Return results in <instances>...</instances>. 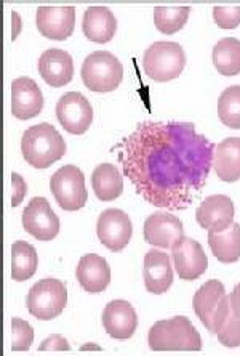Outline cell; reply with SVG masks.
Listing matches in <instances>:
<instances>
[{
    "mask_svg": "<svg viewBox=\"0 0 240 356\" xmlns=\"http://www.w3.org/2000/svg\"><path fill=\"white\" fill-rule=\"evenodd\" d=\"M123 174L144 201L185 211L205 186L216 146L189 122H143L119 145Z\"/></svg>",
    "mask_w": 240,
    "mask_h": 356,
    "instance_id": "cell-1",
    "label": "cell"
},
{
    "mask_svg": "<svg viewBox=\"0 0 240 356\" xmlns=\"http://www.w3.org/2000/svg\"><path fill=\"white\" fill-rule=\"evenodd\" d=\"M189 7H155L154 24L162 34L171 35L185 28L189 18Z\"/></svg>",
    "mask_w": 240,
    "mask_h": 356,
    "instance_id": "cell-27",
    "label": "cell"
},
{
    "mask_svg": "<svg viewBox=\"0 0 240 356\" xmlns=\"http://www.w3.org/2000/svg\"><path fill=\"white\" fill-rule=\"evenodd\" d=\"M39 265L37 250L26 241H17L12 244V280L28 281L35 275Z\"/></svg>",
    "mask_w": 240,
    "mask_h": 356,
    "instance_id": "cell-25",
    "label": "cell"
},
{
    "mask_svg": "<svg viewBox=\"0 0 240 356\" xmlns=\"http://www.w3.org/2000/svg\"><path fill=\"white\" fill-rule=\"evenodd\" d=\"M229 305H231L232 315L240 318V282L234 286L231 294H229Z\"/></svg>",
    "mask_w": 240,
    "mask_h": 356,
    "instance_id": "cell-34",
    "label": "cell"
},
{
    "mask_svg": "<svg viewBox=\"0 0 240 356\" xmlns=\"http://www.w3.org/2000/svg\"><path fill=\"white\" fill-rule=\"evenodd\" d=\"M21 223L26 233L39 241H51L58 236L61 223L45 197H33L24 207Z\"/></svg>",
    "mask_w": 240,
    "mask_h": 356,
    "instance_id": "cell-9",
    "label": "cell"
},
{
    "mask_svg": "<svg viewBox=\"0 0 240 356\" xmlns=\"http://www.w3.org/2000/svg\"><path fill=\"white\" fill-rule=\"evenodd\" d=\"M148 342L154 352H200L202 337L186 316L160 319L149 329Z\"/></svg>",
    "mask_w": 240,
    "mask_h": 356,
    "instance_id": "cell-2",
    "label": "cell"
},
{
    "mask_svg": "<svg viewBox=\"0 0 240 356\" xmlns=\"http://www.w3.org/2000/svg\"><path fill=\"white\" fill-rule=\"evenodd\" d=\"M96 234L104 248L112 250V252H120L127 248L130 239H132V220L120 209H108L98 217Z\"/></svg>",
    "mask_w": 240,
    "mask_h": 356,
    "instance_id": "cell-11",
    "label": "cell"
},
{
    "mask_svg": "<svg viewBox=\"0 0 240 356\" xmlns=\"http://www.w3.org/2000/svg\"><path fill=\"white\" fill-rule=\"evenodd\" d=\"M143 234L146 243L160 249H171L176 241L185 236V228L178 217L166 212H155L146 218Z\"/></svg>",
    "mask_w": 240,
    "mask_h": 356,
    "instance_id": "cell-14",
    "label": "cell"
},
{
    "mask_svg": "<svg viewBox=\"0 0 240 356\" xmlns=\"http://www.w3.org/2000/svg\"><path fill=\"white\" fill-rule=\"evenodd\" d=\"M216 336H218V340H220V343L224 345V347L228 348L240 347V318L232 315V312L229 313Z\"/></svg>",
    "mask_w": 240,
    "mask_h": 356,
    "instance_id": "cell-30",
    "label": "cell"
},
{
    "mask_svg": "<svg viewBox=\"0 0 240 356\" xmlns=\"http://www.w3.org/2000/svg\"><path fill=\"white\" fill-rule=\"evenodd\" d=\"M82 31L88 40L108 44L116 35L117 19L108 7H88L83 13Z\"/></svg>",
    "mask_w": 240,
    "mask_h": 356,
    "instance_id": "cell-21",
    "label": "cell"
},
{
    "mask_svg": "<svg viewBox=\"0 0 240 356\" xmlns=\"http://www.w3.org/2000/svg\"><path fill=\"white\" fill-rule=\"evenodd\" d=\"M218 118L229 129L240 130V86H231L218 98Z\"/></svg>",
    "mask_w": 240,
    "mask_h": 356,
    "instance_id": "cell-28",
    "label": "cell"
},
{
    "mask_svg": "<svg viewBox=\"0 0 240 356\" xmlns=\"http://www.w3.org/2000/svg\"><path fill=\"white\" fill-rule=\"evenodd\" d=\"M186 54L176 42H155L144 51L143 70L155 82H169L181 76Z\"/></svg>",
    "mask_w": 240,
    "mask_h": 356,
    "instance_id": "cell-5",
    "label": "cell"
},
{
    "mask_svg": "<svg viewBox=\"0 0 240 356\" xmlns=\"http://www.w3.org/2000/svg\"><path fill=\"white\" fill-rule=\"evenodd\" d=\"M50 191L62 211L74 212L85 207L88 193L85 175L76 165H62L50 178Z\"/></svg>",
    "mask_w": 240,
    "mask_h": 356,
    "instance_id": "cell-8",
    "label": "cell"
},
{
    "mask_svg": "<svg viewBox=\"0 0 240 356\" xmlns=\"http://www.w3.org/2000/svg\"><path fill=\"white\" fill-rule=\"evenodd\" d=\"M44 109V95L40 87L31 77H18L12 82V114L17 119L28 120L39 116Z\"/></svg>",
    "mask_w": 240,
    "mask_h": 356,
    "instance_id": "cell-17",
    "label": "cell"
},
{
    "mask_svg": "<svg viewBox=\"0 0 240 356\" xmlns=\"http://www.w3.org/2000/svg\"><path fill=\"white\" fill-rule=\"evenodd\" d=\"M34 342V329L28 321L12 318V350L13 352H28Z\"/></svg>",
    "mask_w": 240,
    "mask_h": 356,
    "instance_id": "cell-29",
    "label": "cell"
},
{
    "mask_svg": "<svg viewBox=\"0 0 240 356\" xmlns=\"http://www.w3.org/2000/svg\"><path fill=\"white\" fill-rule=\"evenodd\" d=\"M46 350H55V352H69L71 345L65 337H61L60 334H53V336L45 339L44 342L39 345V352H46Z\"/></svg>",
    "mask_w": 240,
    "mask_h": 356,
    "instance_id": "cell-33",
    "label": "cell"
},
{
    "mask_svg": "<svg viewBox=\"0 0 240 356\" xmlns=\"http://www.w3.org/2000/svg\"><path fill=\"white\" fill-rule=\"evenodd\" d=\"M92 188L100 201H114L123 193V178L116 165L104 162V164H100L93 170Z\"/></svg>",
    "mask_w": 240,
    "mask_h": 356,
    "instance_id": "cell-23",
    "label": "cell"
},
{
    "mask_svg": "<svg viewBox=\"0 0 240 356\" xmlns=\"http://www.w3.org/2000/svg\"><path fill=\"white\" fill-rule=\"evenodd\" d=\"M39 33L51 40H66L74 34V7H39L35 13Z\"/></svg>",
    "mask_w": 240,
    "mask_h": 356,
    "instance_id": "cell-13",
    "label": "cell"
},
{
    "mask_svg": "<svg viewBox=\"0 0 240 356\" xmlns=\"http://www.w3.org/2000/svg\"><path fill=\"white\" fill-rule=\"evenodd\" d=\"M82 82L92 92H114L123 81V66L111 51H93L82 65Z\"/></svg>",
    "mask_w": 240,
    "mask_h": 356,
    "instance_id": "cell-4",
    "label": "cell"
},
{
    "mask_svg": "<svg viewBox=\"0 0 240 356\" xmlns=\"http://www.w3.org/2000/svg\"><path fill=\"white\" fill-rule=\"evenodd\" d=\"M213 65L221 76L232 77L240 74V40L224 38L213 49Z\"/></svg>",
    "mask_w": 240,
    "mask_h": 356,
    "instance_id": "cell-26",
    "label": "cell"
},
{
    "mask_svg": "<svg viewBox=\"0 0 240 356\" xmlns=\"http://www.w3.org/2000/svg\"><path fill=\"white\" fill-rule=\"evenodd\" d=\"M213 19L221 29H236L240 24V7H213Z\"/></svg>",
    "mask_w": 240,
    "mask_h": 356,
    "instance_id": "cell-31",
    "label": "cell"
},
{
    "mask_svg": "<svg viewBox=\"0 0 240 356\" xmlns=\"http://www.w3.org/2000/svg\"><path fill=\"white\" fill-rule=\"evenodd\" d=\"M103 326L104 331L114 339H132L138 327V315L130 302L112 300L103 312Z\"/></svg>",
    "mask_w": 240,
    "mask_h": 356,
    "instance_id": "cell-16",
    "label": "cell"
},
{
    "mask_svg": "<svg viewBox=\"0 0 240 356\" xmlns=\"http://www.w3.org/2000/svg\"><path fill=\"white\" fill-rule=\"evenodd\" d=\"M61 127L72 135H83L93 122V108L80 92H67L56 103Z\"/></svg>",
    "mask_w": 240,
    "mask_h": 356,
    "instance_id": "cell-10",
    "label": "cell"
},
{
    "mask_svg": "<svg viewBox=\"0 0 240 356\" xmlns=\"http://www.w3.org/2000/svg\"><path fill=\"white\" fill-rule=\"evenodd\" d=\"M28 195V185H26L24 178L17 172L12 174V206L18 207L23 199Z\"/></svg>",
    "mask_w": 240,
    "mask_h": 356,
    "instance_id": "cell-32",
    "label": "cell"
},
{
    "mask_svg": "<svg viewBox=\"0 0 240 356\" xmlns=\"http://www.w3.org/2000/svg\"><path fill=\"white\" fill-rule=\"evenodd\" d=\"M39 72L50 87H65L74 77V61L65 50L49 49L39 58Z\"/></svg>",
    "mask_w": 240,
    "mask_h": 356,
    "instance_id": "cell-19",
    "label": "cell"
},
{
    "mask_svg": "<svg viewBox=\"0 0 240 356\" xmlns=\"http://www.w3.org/2000/svg\"><path fill=\"white\" fill-rule=\"evenodd\" d=\"M76 276L83 291L88 294H100L111 282V268L101 255L87 254L79 260Z\"/></svg>",
    "mask_w": 240,
    "mask_h": 356,
    "instance_id": "cell-20",
    "label": "cell"
},
{
    "mask_svg": "<svg viewBox=\"0 0 240 356\" xmlns=\"http://www.w3.org/2000/svg\"><path fill=\"white\" fill-rule=\"evenodd\" d=\"M21 153L24 161L35 169H46L66 153V141L51 124L33 125L23 134Z\"/></svg>",
    "mask_w": 240,
    "mask_h": 356,
    "instance_id": "cell-3",
    "label": "cell"
},
{
    "mask_svg": "<svg viewBox=\"0 0 240 356\" xmlns=\"http://www.w3.org/2000/svg\"><path fill=\"white\" fill-rule=\"evenodd\" d=\"M213 167L223 181L234 183L240 180V137H229L216 145Z\"/></svg>",
    "mask_w": 240,
    "mask_h": 356,
    "instance_id": "cell-22",
    "label": "cell"
},
{
    "mask_svg": "<svg viewBox=\"0 0 240 356\" xmlns=\"http://www.w3.org/2000/svg\"><path fill=\"white\" fill-rule=\"evenodd\" d=\"M67 303L66 284L56 277H45L29 289L26 307L31 315L40 321H50L60 316Z\"/></svg>",
    "mask_w": 240,
    "mask_h": 356,
    "instance_id": "cell-7",
    "label": "cell"
},
{
    "mask_svg": "<svg viewBox=\"0 0 240 356\" xmlns=\"http://www.w3.org/2000/svg\"><path fill=\"white\" fill-rule=\"evenodd\" d=\"M143 280L146 291L151 294H165L173 284V268H171L170 257L164 250L151 249L144 255Z\"/></svg>",
    "mask_w": 240,
    "mask_h": 356,
    "instance_id": "cell-18",
    "label": "cell"
},
{
    "mask_svg": "<svg viewBox=\"0 0 240 356\" xmlns=\"http://www.w3.org/2000/svg\"><path fill=\"white\" fill-rule=\"evenodd\" d=\"M171 257L175 261L176 273L182 281H194L207 271L208 259L200 243L182 236L171 248Z\"/></svg>",
    "mask_w": 240,
    "mask_h": 356,
    "instance_id": "cell-12",
    "label": "cell"
},
{
    "mask_svg": "<svg viewBox=\"0 0 240 356\" xmlns=\"http://www.w3.org/2000/svg\"><path fill=\"white\" fill-rule=\"evenodd\" d=\"M234 204L224 195L208 196L196 211V220L203 229L220 233L234 223Z\"/></svg>",
    "mask_w": 240,
    "mask_h": 356,
    "instance_id": "cell-15",
    "label": "cell"
},
{
    "mask_svg": "<svg viewBox=\"0 0 240 356\" xmlns=\"http://www.w3.org/2000/svg\"><path fill=\"white\" fill-rule=\"evenodd\" d=\"M192 307L197 318L200 319L208 332L218 334L224 319L231 313L229 297L224 289L223 282L210 280L203 284L192 298Z\"/></svg>",
    "mask_w": 240,
    "mask_h": 356,
    "instance_id": "cell-6",
    "label": "cell"
},
{
    "mask_svg": "<svg viewBox=\"0 0 240 356\" xmlns=\"http://www.w3.org/2000/svg\"><path fill=\"white\" fill-rule=\"evenodd\" d=\"M208 245L221 264H236L240 259V225L234 222L224 232H208Z\"/></svg>",
    "mask_w": 240,
    "mask_h": 356,
    "instance_id": "cell-24",
    "label": "cell"
}]
</instances>
